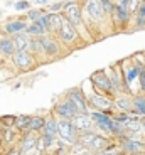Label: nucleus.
<instances>
[{"instance_id":"ea45409f","label":"nucleus","mask_w":145,"mask_h":155,"mask_svg":"<svg viewBox=\"0 0 145 155\" xmlns=\"http://www.w3.org/2000/svg\"><path fill=\"white\" fill-rule=\"evenodd\" d=\"M137 155H145V152H140V153H137Z\"/></svg>"},{"instance_id":"0eeeda50","label":"nucleus","mask_w":145,"mask_h":155,"mask_svg":"<svg viewBox=\"0 0 145 155\" xmlns=\"http://www.w3.org/2000/svg\"><path fill=\"white\" fill-rule=\"evenodd\" d=\"M83 10H84V14L88 15V19L91 20L93 25H100V24H105L110 20V17L103 10L100 0H86L84 5H83Z\"/></svg>"},{"instance_id":"2eb2a0df","label":"nucleus","mask_w":145,"mask_h":155,"mask_svg":"<svg viewBox=\"0 0 145 155\" xmlns=\"http://www.w3.org/2000/svg\"><path fill=\"white\" fill-rule=\"evenodd\" d=\"M29 20L25 19V15L24 17H19V19H14V20H8V22H5L4 25V34L7 35H15L19 34V32H25L29 27Z\"/></svg>"},{"instance_id":"7c9ffc66","label":"nucleus","mask_w":145,"mask_h":155,"mask_svg":"<svg viewBox=\"0 0 145 155\" xmlns=\"http://www.w3.org/2000/svg\"><path fill=\"white\" fill-rule=\"evenodd\" d=\"M132 22H133V25H132V31H143V29H145V17L138 15V14H133V17H132Z\"/></svg>"},{"instance_id":"cd10ccee","label":"nucleus","mask_w":145,"mask_h":155,"mask_svg":"<svg viewBox=\"0 0 145 155\" xmlns=\"http://www.w3.org/2000/svg\"><path fill=\"white\" fill-rule=\"evenodd\" d=\"M100 4H101L103 10H105V14L111 19V15H113L115 8H117V2L115 0H100Z\"/></svg>"},{"instance_id":"9d476101","label":"nucleus","mask_w":145,"mask_h":155,"mask_svg":"<svg viewBox=\"0 0 145 155\" xmlns=\"http://www.w3.org/2000/svg\"><path fill=\"white\" fill-rule=\"evenodd\" d=\"M118 145L123 155H137L140 152H145V140L140 138H123L118 142Z\"/></svg>"},{"instance_id":"9b49d317","label":"nucleus","mask_w":145,"mask_h":155,"mask_svg":"<svg viewBox=\"0 0 145 155\" xmlns=\"http://www.w3.org/2000/svg\"><path fill=\"white\" fill-rule=\"evenodd\" d=\"M64 96H68L69 100H73L78 105V108L81 110V113H90V103H88V94H84L81 91V88H71L68 89Z\"/></svg>"},{"instance_id":"7ed1b4c3","label":"nucleus","mask_w":145,"mask_h":155,"mask_svg":"<svg viewBox=\"0 0 145 155\" xmlns=\"http://www.w3.org/2000/svg\"><path fill=\"white\" fill-rule=\"evenodd\" d=\"M51 113L56 116V118H59V120H73L76 115L81 113V110L78 108V105H76L73 100H69L68 96L63 94V98L52 105Z\"/></svg>"},{"instance_id":"423d86ee","label":"nucleus","mask_w":145,"mask_h":155,"mask_svg":"<svg viewBox=\"0 0 145 155\" xmlns=\"http://www.w3.org/2000/svg\"><path fill=\"white\" fill-rule=\"evenodd\" d=\"M58 138L69 147L78 143L79 132L76 130L73 120H59L58 118Z\"/></svg>"},{"instance_id":"e433bc0d","label":"nucleus","mask_w":145,"mask_h":155,"mask_svg":"<svg viewBox=\"0 0 145 155\" xmlns=\"http://www.w3.org/2000/svg\"><path fill=\"white\" fill-rule=\"evenodd\" d=\"M2 133H4V128H2V125H0V138H2Z\"/></svg>"},{"instance_id":"4468645a","label":"nucleus","mask_w":145,"mask_h":155,"mask_svg":"<svg viewBox=\"0 0 145 155\" xmlns=\"http://www.w3.org/2000/svg\"><path fill=\"white\" fill-rule=\"evenodd\" d=\"M132 17H133V14H132L128 8H125V7L117 4V8H115V12H113V15H111L110 20L115 25H120L122 29H127V25L132 22Z\"/></svg>"},{"instance_id":"412c9836","label":"nucleus","mask_w":145,"mask_h":155,"mask_svg":"<svg viewBox=\"0 0 145 155\" xmlns=\"http://www.w3.org/2000/svg\"><path fill=\"white\" fill-rule=\"evenodd\" d=\"M42 135H49V137H54V138H58V118H56L54 115H49L46 120V127H44Z\"/></svg>"},{"instance_id":"bb28decb","label":"nucleus","mask_w":145,"mask_h":155,"mask_svg":"<svg viewBox=\"0 0 145 155\" xmlns=\"http://www.w3.org/2000/svg\"><path fill=\"white\" fill-rule=\"evenodd\" d=\"M96 135H98L96 132H84V133H79L78 142H79L81 145H86V147H91V143H93V140L96 138Z\"/></svg>"},{"instance_id":"dca6fc26","label":"nucleus","mask_w":145,"mask_h":155,"mask_svg":"<svg viewBox=\"0 0 145 155\" xmlns=\"http://www.w3.org/2000/svg\"><path fill=\"white\" fill-rule=\"evenodd\" d=\"M113 103H115V111H120V113L133 111V94L130 93L118 94V96H115Z\"/></svg>"},{"instance_id":"473e14b6","label":"nucleus","mask_w":145,"mask_h":155,"mask_svg":"<svg viewBox=\"0 0 145 155\" xmlns=\"http://www.w3.org/2000/svg\"><path fill=\"white\" fill-rule=\"evenodd\" d=\"M14 8L17 12H27L31 8V2L29 0H17L15 4H14Z\"/></svg>"},{"instance_id":"f257e3e1","label":"nucleus","mask_w":145,"mask_h":155,"mask_svg":"<svg viewBox=\"0 0 145 155\" xmlns=\"http://www.w3.org/2000/svg\"><path fill=\"white\" fill-rule=\"evenodd\" d=\"M56 37L61 41V44H63L68 51H69V49H76L78 46H83V44L86 42V41H83L79 31L66 19V17H64L63 27L59 29V32H58V35H56Z\"/></svg>"},{"instance_id":"ddd939ff","label":"nucleus","mask_w":145,"mask_h":155,"mask_svg":"<svg viewBox=\"0 0 145 155\" xmlns=\"http://www.w3.org/2000/svg\"><path fill=\"white\" fill-rule=\"evenodd\" d=\"M73 123H74L76 130L79 133H84V132H94V121L91 118V111L90 113H79L73 118Z\"/></svg>"},{"instance_id":"c9c22d12","label":"nucleus","mask_w":145,"mask_h":155,"mask_svg":"<svg viewBox=\"0 0 145 155\" xmlns=\"http://www.w3.org/2000/svg\"><path fill=\"white\" fill-rule=\"evenodd\" d=\"M35 5H49V0H34Z\"/></svg>"},{"instance_id":"c756f323","label":"nucleus","mask_w":145,"mask_h":155,"mask_svg":"<svg viewBox=\"0 0 145 155\" xmlns=\"http://www.w3.org/2000/svg\"><path fill=\"white\" fill-rule=\"evenodd\" d=\"M46 10H42V8H29L27 12H25V19L29 20V22H37L39 20V17L42 15Z\"/></svg>"},{"instance_id":"4be33fe9","label":"nucleus","mask_w":145,"mask_h":155,"mask_svg":"<svg viewBox=\"0 0 145 155\" xmlns=\"http://www.w3.org/2000/svg\"><path fill=\"white\" fill-rule=\"evenodd\" d=\"M46 120H47V116H42V115H35L32 116V121L31 125H29V130L27 132H32V133H39L44 130V127H46Z\"/></svg>"},{"instance_id":"6e6552de","label":"nucleus","mask_w":145,"mask_h":155,"mask_svg":"<svg viewBox=\"0 0 145 155\" xmlns=\"http://www.w3.org/2000/svg\"><path fill=\"white\" fill-rule=\"evenodd\" d=\"M88 103H90V108H93L94 111H103V113H108V115H113L115 113L113 98L101 94L98 91L88 94Z\"/></svg>"},{"instance_id":"f3484780","label":"nucleus","mask_w":145,"mask_h":155,"mask_svg":"<svg viewBox=\"0 0 145 155\" xmlns=\"http://www.w3.org/2000/svg\"><path fill=\"white\" fill-rule=\"evenodd\" d=\"M15 52H17V47H15V42H14L12 35L0 34V56L10 59Z\"/></svg>"},{"instance_id":"b1692460","label":"nucleus","mask_w":145,"mask_h":155,"mask_svg":"<svg viewBox=\"0 0 145 155\" xmlns=\"http://www.w3.org/2000/svg\"><path fill=\"white\" fill-rule=\"evenodd\" d=\"M133 111L145 116V93H135L133 94Z\"/></svg>"},{"instance_id":"aec40b11","label":"nucleus","mask_w":145,"mask_h":155,"mask_svg":"<svg viewBox=\"0 0 145 155\" xmlns=\"http://www.w3.org/2000/svg\"><path fill=\"white\" fill-rule=\"evenodd\" d=\"M54 143H56L54 137L42 135V133H41L39 138H37V152H39V155H42L44 152H49L52 147H54Z\"/></svg>"},{"instance_id":"f03ea898","label":"nucleus","mask_w":145,"mask_h":155,"mask_svg":"<svg viewBox=\"0 0 145 155\" xmlns=\"http://www.w3.org/2000/svg\"><path fill=\"white\" fill-rule=\"evenodd\" d=\"M83 5L84 4H81V2H73V0H71V2H66V7H64L63 14H64V17L79 31L81 37H86L88 34H84V31L88 32V25H86V22H84V17H83V12H84L81 8Z\"/></svg>"},{"instance_id":"a878e982","label":"nucleus","mask_w":145,"mask_h":155,"mask_svg":"<svg viewBox=\"0 0 145 155\" xmlns=\"http://www.w3.org/2000/svg\"><path fill=\"white\" fill-rule=\"evenodd\" d=\"M37 24H39L41 27L44 29V31L47 32V34H51V12H44L42 15L39 17V20H37Z\"/></svg>"},{"instance_id":"c85d7f7f","label":"nucleus","mask_w":145,"mask_h":155,"mask_svg":"<svg viewBox=\"0 0 145 155\" xmlns=\"http://www.w3.org/2000/svg\"><path fill=\"white\" fill-rule=\"evenodd\" d=\"M15 120H17V115H4L0 116V125H2V128H14L15 127Z\"/></svg>"},{"instance_id":"2f4dec72","label":"nucleus","mask_w":145,"mask_h":155,"mask_svg":"<svg viewBox=\"0 0 145 155\" xmlns=\"http://www.w3.org/2000/svg\"><path fill=\"white\" fill-rule=\"evenodd\" d=\"M64 7H66V2H56V4H51L47 5V12H51V14H63Z\"/></svg>"},{"instance_id":"4c0bfd02","label":"nucleus","mask_w":145,"mask_h":155,"mask_svg":"<svg viewBox=\"0 0 145 155\" xmlns=\"http://www.w3.org/2000/svg\"><path fill=\"white\" fill-rule=\"evenodd\" d=\"M142 132H143V137H145V121H143V127H142Z\"/></svg>"},{"instance_id":"1a4fd4ad","label":"nucleus","mask_w":145,"mask_h":155,"mask_svg":"<svg viewBox=\"0 0 145 155\" xmlns=\"http://www.w3.org/2000/svg\"><path fill=\"white\" fill-rule=\"evenodd\" d=\"M41 42H42V47H44V58L46 59H58L64 54L63 49H66V47L61 44V41L56 35H51V34L42 35Z\"/></svg>"},{"instance_id":"5701e85b","label":"nucleus","mask_w":145,"mask_h":155,"mask_svg":"<svg viewBox=\"0 0 145 155\" xmlns=\"http://www.w3.org/2000/svg\"><path fill=\"white\" fill-rule=\"evenodd\" d=\"M32 121V116L31 115H17V120H15V130L22 135V133H27L29 130V125Z\"/></svg>"},{"instance_id":"20e7f679","label":"nucleus","mask_w":145,"mask_h":155,"mask_svg":"<svg viewBox=\"0 0 145 155\" xmlns=\"http://www.w3.org/2000/svg\"><path fill=\"white\" fill-rule=\"evenodd\" d=\"M10 64L14 66V69L19 73H27V71L34 69L37 64H41L39 59L35 58L32 52L29 51H17L15 54L10 58Z\"/></svg>"},{"instance_id":"a211bd4d","label":"nucleus","mask_w":145,"mask_h":155,"mask_svg":"<svg viewBox=\"0 0 145 155\" xmlns=\"http://www.w3.org/2000/svg\"><path fill=\"white\" fill-rule=\"evenodd\" d=\"M14 42H15L17 51H31V44H32V35H29L27 32H19V34L12 35Z\"/></svg>"},{"instance_id":"72a5a7b5","label":"nucleus","mask_w":145,"mask_h":155,"mask_svg":"<svg viewBox=\"0 0 145 155\" xmlns=\"http://www.w3.org/2000/svg\"><path fill=\"white\" fill-rule=\"evenodd\" d=\"M4 155H24V153H22V150H20V147H10Z\"/></svg>"},{"instance_id":"f704fd0d","label":"nucleus","mask_w":145,"mask_h":155,"mask_svg":"<svg viewBox=\"0 0 145 155\" xmlns=\"http://www.w3.org/2000/svg\"><path fill=\"white\" fill-rule=\"evenodd\" d=\"M137 14H138V15H142V17H145V0L142 2V5H140V7H138Z\"/></svg>"},{"instance_id":"f8f14e48","label":"nucleus","mask_w":145,"mask_h":155,"mask_svg":"<svg viewBox=\"0 0 145 155\" xmlns=\"http://www.w3.org/2000/svg\"><path fill=\"white\" fill-rule=\"evenodd\" d=\"M37 138H39V133H32V132H27V133H22L19 137V147L22 150L24 155L31 153V152H37ZM39 153V152H37Z\"/></svg>"},{"instance_id":"393cba45","label":"nucleus","mask_w":145,"mask_h":155,"mask_svg":"<svg viewBox=\"0 0 145 155\" xmlns=\"http://www.w3.org/2000/svg\"><path fill=\"white\" fill-rule=\"evenodd\" d=\"M25 32H27L29 35H32V37H42V35L47 34V32L44 31L37 22H31V24H29V27H27V31H25Z\"/></svg>"},{"instance_id":"6ab92c4d","label":"nucleus","mask_w":145,"mask_h":155,"mask_svg":"<svg viewBox=\"0 0 145 155\" xmlns=\"http://www.w3.org/2000/svg\"><path fill=\"white\" fill-rule=\"evenodd\" d=\"M123 76H125V83H127V86H128V89H130L132 83L138 81V68H137V64H135V62H127V68L123 69Z\"/></svg>"},{"instance_id":"39448f33","label":"nucleus","mask_w":145,"mask_h":155,"mask_svg":"<svg viewBox=\"0 0 145 155\" xmlns=\"http://www.w3.org/2000/svg\"><path fill=\"white\" fill-rule=\"evenodd\" d=\"M90 81H91V84H93L94 91H98V93H101V94H106V96H110L115 100L117 93H115L113 84H111L110 76H108L106 71H94V73L91 74Z\"/></svg>"},{"instance_id":"58836bf2","label":"nucleus","mask_w":145,"mask_h":155,"mask_svg":"<svg viewBox=\"0 0 145 155\" xmlns=\"http://www.w3.org/2000/svg\"><path fill=\"white\" fill-rule=\"evenodd\" d=\"M115 2H117V4H122V2H125V0H115Z\"/></svg>"}]
</instances>
